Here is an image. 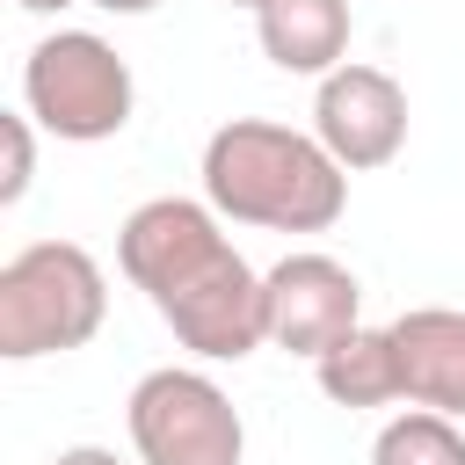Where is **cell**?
<instances>
[{"mask_svg": "<svg viewBox=\"0 0 465 465\" xmlns=\"http://www.w3.org/2000/svg\"><path fill=\"white\" fill-rule=\"evenodd\" d=\"M124 429L138 465H240L247 458V421L232 392L196 371V363H160L131 385Z\"/></svg>", "mask_w": 465, "mask_h": 465, "instance_id": "5b68a950", "label": "cell"}, {"mask_svg": "<svg viewBox=\"0 0 465 465\" xmlns=\"http://www.w3.org/2000/svg\"><path fill=\"white\" fill-rule=\"evenodd\" d=\"M29 124H36L29 109L0 116V138H7V174H0V203H22V196H29V182H36V131H29Z\"/></svg>", "mask_w": 465, "mask_h": 465, "instance_id": "7c38bea8", "label": "cell"}, {"mask_svg": "<svg viewBox=\"0 0 465 465\" xmlns=\"http://www.w3.org/2000/svg\"><path fill=\"white\" fill-rule=\"evenodd\" d=\"M225 7H254V0H225Z\"/></svg>", "mask_w": 465, "mask_h": 465, "instance_id": "2e32d148", "label": "cell"}, {"mask_svg": "<svg viewBox=\"0 0 465 465\" xmlns=\"http://www.w3.org/2000/svg\"><path fill=\"white\" fill-rule=\"evenodd\" d=\"M312 378L334 407L363 414V407H400L407 400V378H400V341L392 327H349L327 356H312Z\"/></svg>", "mask_w": 465, "mask_h": 465, "instance_id": "30bf717a", "label": "cell"}, {"mask_svg": "<svg viewBox=\"0 0 465 465\" xmlns=\"http://www.w3.org/2000/svg\"><path fill=\"white\" fill-rule=\"evenodd\" d=\"M203 196L225 225L262 232H327L349 211V167L320 145V131H291L269 116H232L203 138Z\"/></svg>", "mask_w": 465, "mask_h": 465, "instance_id": "7a4b0ae2", "label": "cell"}, {"mask_svg": "<svg viewBox=\"0 0 465 465\" xmlns=\"http://www.w3.org/2000/svg\"><path fill=\"white\" fill-rule=\"evenodd\" d=\"M109 320V276L80 240H29L0 262V356L36 363L87 349Z\"/></svg>", "mask_w": 465, "mask_h": 465, "instance_id": "3957f363", "label": "cell"}, {"mask_svg": "<svg viewBox=\"0 0 465 465\" xmlns=\"http://www.w3.org/2000/svg\"><path fill=\"white\" fill-rule=\"evenodd\" d=\"M269 276V349L283 356H327L349 327H363V283L349 262L320 254V247H291Z\"/></svg>", "mask_w": 465, "mask_h": 465, "instance_id": "8992f818", "label": "cell"}, {"mask_svg": "<svg viewBox=\"0 0 465 465\" xmlns=\"http://www.w3.org/2000/svg\"><path fill=\"white\" fill-rule=\"evenodd\" d=\"M254 44L276 73H298V80H327L341 58H349V36H356V7L349 0H254Z\"/></svg>", "mask_w": 465, "mask_h": 465, "instance_id": "ba28073f", "label": "cell"}, {"mask_svg": "<svg viewBox=\"0 0 465 465\" xmlns=\"http://www.w3.org/2000/svg\"><path fill=\"white\" fill-rule=\"evenodd\" d=\"M15 7H29V15H65L73 0H15Z\"/></svg>", "mask_w": 465, "mask_h": 465, "instance_id": "9a60e30c", "label": "cell"}, {"mask_svg": "<svg viewBox=\"0 0 465 465\" xmlns=\"http://www.w3.org/2000/svg\"><path fill=\"white\" fill-rule=\"evenodd\" d=\"M407 407H436L465 421V312L458 305H414L392 320Z\"/></svg>", "mask_w": 465, "mask_h": 465, "instance_id": "9c48e42d", "label": "cell"}, {"mask_svg": "<svg viewBox=\"0 0 465 465\" xmlns=\"http://www.w3.org/2000/svg\"><path fill=\"white\" fill-rule=\"evenodd\" d=\"M22 109L36 116V131H51L65 145H102L138 109L131 58L94 29H51L22 58Z\"/></svg>", "mask_w": 465, "mask_h": 465, "instance_id": "277c9868", "label": "cell"}, {"mask_svg": "<svg viewBox=\"0 0 465 465\" xmlns=\"http://www.w3.org/2000/svg\"><path fill=\"white\" fill-rule=\"evenodd\" d=\"M51 465H124L109 443H65V450H51Z\"/></svg>", "mask_w": 465, "mask_h": 465, "instance_id": "4fadbf2b", "label": "cell"}, {"mask_svg": "<svg viewBox=\"0 0 465 465\" xmlns=\"http://www.w3.org/2000/svg\"><path fill=\"white\" fill-rule=\"evenodd\" d=\"M87 7H102V15H153L160 0H87Z\"/></svg>", "mask_w": 465, "mask_h": 465, "instance_id": "5bb4252c", "label": "cell"}, {"mask_svg": "<svg viewBox=\"0 0 465 465\" xmlns=\"http://www.w3.org/2000/svg\"><path fill=\"white\" fill-rule=\"evenodd\" d=\"M371 465H465V429L458 414L407 407L371 436Z\"/></svg>", "mask_w": 465, "mask_h": 465, "instance_id": "8fae6325", "label": "cell"}, {"mask_svg": "<svg viewBox=\"0 0 465 465\" xmlns=\"http://www.w3.org/2000/svg\"><path fill=\"white\" fill-rule=\"evenodd\" d=\"M312 131L349 174H371V167L400 160V145H407V87L385 65L341 58L312 87Z\"/></svg>", "mask_w": 465, "mask_h": 465, "instance_id": "52a82bcc", "label": "cell"}, {"mask_svg": "<svg viewBox=\"0 0 465 465\" xmlns=\"http://www.w3.org/2000/svg\"><path fill=\"white\" fill-rule=\"evenodd\" d=\"M116 269L203 363L269 349V276L232 247L211 196H145L116 225Z\"/></svg>", "mask_w": 465, "mask_h": 465, "instance_id": "6da1fadb", "label": "cell"}]
</instances>
